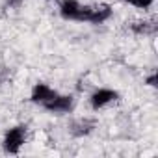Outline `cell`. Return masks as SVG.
Returning <instances> with one entry per match:
<instances>
[{
  "instance_id": "1",
  "label": "cell",
  "mask_w": 158,
  "mask_h": 158,
  "mask_svg": "<svg viewBox=\"0 0 158 158\" xmlns=\"http://www.w3.org/2000/svg\"><path fill=\"white\" fill-rule=\"evenodd\" d=\"M58 13L63 21L71 23H88L91 6L82 4L80 0H58Z\"/></svg>"
},
{
  "instance_id": "2",
  "label": "cell",
  "mask_w": 158,
  "mask_h": 158,
  "mask_svg": "<svg viewBox=\"0 0 158 158\" xmlns=\"http://www.w3.org/2000/svg\"><path fill=\"white\" fill-rule=\"evenodd\" d=\"M26 136H28V128L26 125H15L10 127L4 136H2V149L6 154H19L21 149L26 143Z\"/></svg>"
},
{
  "instance_id": "3",
  "label": "cell",
  "mask_w": 158,
  "mask_h": 158,
  "mask_svg": "<svg viewBox=\"0 0 158 158\" xmlns=\"http://www.w3.org/2000/svg\"><path fill=\"white\" fill-rule=\"evenodd\" d=\"M119 101V91L114 88H97L91 95H89V108L93 112L104 110L110 104Z\"/></svg>"
},
{
  "instance_id": "4",
  "label": "cell",
  "mask_w": 158,
  "mask_h": 158,
  "mask_svg": "<svg viewBox=\"0 0 158 158\" xmlns=\"http://www.w3.org/2000/svg\"><path fill=\"white\" fill-rule=\"evenodd\" d=\"M43 110H47L48 114H56V115H65V114H71L74 110V97L73 95H61V93H56L48 102H45L41 106Z\"/></svg>"
},
{
  "instance_id": "5",
  "label": "cell",
  "mask_w": 158,
  "mask_h": 158,
  "mask_svg": "<svg viewBox=\"0 0 158 158\" xmlns=\"http://www.w3.org/2000/svg\"><path fill=\"white\" fill-rule=\"evenodd\" d=\"M56 93H58V91H56L50 84H47V82H35V84L32 86V89H30V101H32L34 104H37V106H43V104L48 102Z\"/></svg>"
},
{
  "instance_id": "6",
  "label": "cell",
  "mask_w": 158,
  "mask_h": 158,
  "mask_svg": "<svg viewBox=\"0 0 158 158\" xmlns=\"http://www.w3.org/2000/svg\"><path fill=\"white\" fill-rule=\"evenodd\" d=\"M112 8L108 4H99V6H91V13H89V21L88 24H102L106 21H110L112 17Z\"/></svg>"
},
{
  "instance_id": "7",
  "label": "cell",
  "mask_w": 158,
  "mask_h": 158,
  "mask_svg": "<svg viewBox=\"0 0 158 158\" xmlns=\"http://www.w3.org/2000/svg\"><path fill=\"white\" fill-rule=\"evenodd\" d=\"M130 28H132V32L138 34V35H149V34H154V24L149 23V21H138V23H134Z\"/></svg>"
},
{
  "instance_id": "8",
  "label": "cell",
  "mask_w": 158,
  "mask_h": 158,
  "mask_svg": "<svg viewBox=\"0 0 158 158\" xmlns=\"http://www.w3.org/2000/svg\"><path fill=\"white\" fill-rule=\"evenodd\" d=\"M125 4L136 8V10H149L152 4H154V0H123Z\"/></svg>"
},
{
  "instance_id": "9",
  "label": "cell",
  "mask_w": 158,
  "mask_h": 158,
  "mask_svg": "<svg viewBox=\"0 0 158 158\" xmlns=\"http://www.w3.org/2000/svg\"><path fill=\"white\" fill-rule=\"evenodd\" d=\"M145 86H149V88H156V73L152 71L149 76H145Z\"/></svg>"
},
{
  "instance_id": "10",
  "label": "cell",
  "mask_w": 158,
  "mask_h": 158,
  "mask_svg": "<svg viewBox=\"0 0 158 158\" xmlns=\"http://www.w3.org/2000/svg\"><path fill=\"white\" fill-rule=\"evenodd\" d=\"M23 2V0H8V4H10V8H17L19 4Z\"/></svg>"
}]
</instances>
